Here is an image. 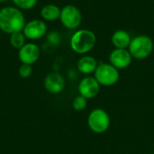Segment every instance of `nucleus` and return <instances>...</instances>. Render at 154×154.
<instances>
[{
  "label": "nucleus",
  "mask_w": 154,
  "mask_h": 154,
  "mask_svg": "<svg viewBox=\"0 0 154 154\" xmlns=\"http://www.w3.org/2000/svg\"><path fill=\"white\" fill-rule=\"evenodd\" d=\"M26 23L23 11L16 6H5L0 9V31L6 34L22 32Z\"/></svg>",
  "instance_id": "1"
},
{
  "label": "nucleus",
  "mask_w": 154,
  "mask_h": 154,
  "mask_svg": "<svg viewBox=\"0 0 154 154\" xmlns=\"http://www.w3.org/2000/svg\"><path fill=\"white\" fill-rule=\"evenodd\" d=\"M96 42V34L88 29H80L76 31L69 41L71 50L78 54H86L89 52L95 47Z\"/></svg>",
  "instance_id": "2"
},
{
  "label": "nucleus",
  "mask_w": 154,
  "mask_h": 154,
  "mask_svg": "<svg viewBox=\"0 0 154 154\" xmlns=\"http://www.w3.org/2000/svg\"><path fill=\"white\" fill-rule=\"evenodd\" d=\"M153 42L151 37L141 34L134 37L128 47L132 57L136 60H144L148 58L153 51Z\"/></svg>",
  "instance_id": "3"
},
{
  "label": "nucleus",
  "mask_w": 154,
  "mask_h": 154,
  "mask_svg": "<svg viewBox=\"0 0 154 154\" xmlns=\"http://www.w3.org/2000/svg\"><path fill=\"white\" fill-rule=\"evenodd\" d=\"M110 116L108 113L102 108L93 109L88 116V128L97 134L106 133L110 126Z\"/></svg>",
  "instance_id": "4"
},
{
  "label": "nucleus",
  "mask_w": 154,
  "mask_h": 154,
  "mask_svg": "<svg viewBox=\"0 0 154 154\" xmlns=\"http://www.w3.org/2000/svg\"><path fill=\"white\" fill-rule=\"evenodd\" d=\"M94 77L104 87H111L116 85L120 78L119 70L110 63H100L94 72Z\"/></svg>",
  "instance_id": "5"
},
{
  "label": "nucleus",
  "mask_w": 154,
  "mask_h": 154,
  "mask_svg": "<svg viewBox=\"0 0 154 154\" xmlns=\"http://www.w3.org/2000/svg\"><path fill=\"white\" fill-rule=\"evenodd\" d=\"M60 20L65 28L75 30L81 24L82 14L77 6L73 5H67L61 8Z\"/></svg>",
  "instance_id": "6"
},
{
  "label": "nucleus",
  "mask_w": 154,
  "mask_h": 154,
  "mask_svg": "<svg viewBox=\"0 0 154 154\" xmlns=\"http://www.w3.org/2000/svg\"><path fill=\"white\" fill-rule=\"evenodd\" d=\"M22 32L27 40L37 41L47 34L48 27L42 19H32L26 22Z\"/></svg>",
  "instance_id": "7"
},
{
  "label": "nucleus",
  "mask_w": 154,
  "mask_h": 154,
  "mask_svg": "<svg viewBox=\"0 0 154 154\" xmlns=\"http://www.w3.org/2000/svg\"><path fill=\"white\" fill-rule=\"evenodd\" d=\"M41 56V49L34 42H26L18 50V59L23 64L32 65L38 61Z\"/></svg>",
  "instance_id": "8"
},
{
  "label": "nucleus",
  "mask_w": 154,
  "mask_h": 154,
  "mask_svg": "<svg viewBox=\"0 0 154 154\" xmlns=\"http://www.w3.org/2000/svg\"><path fill=\"white\" fill-rule=\"evenodd\" d=\"M100 84L92 76H87L83 78L79 83V93L80 96L87 99H92L96 97L100 91Z\"/></svg>",
  "instance_id": "9"
},
{
  "label": "nucleus",
  "mask_w": 154,
  "mask_h": 154,
  "mask_svg": "<svg viewBox=\"0 0 154 154\" xmlns=\"http://www.w3.org/2000/svg\"><path fill=\"white\" fill-rule=\"evenodd\" d=\"M133 60V57L127 49H115L109 55V63L115 68L124 69L128 68Z\"/></svg>",
  "instance_id": "10"
},
{
  "label": "nucleus",
  "mask_w": 154,
  "mask_h": 154,
  "mask_svg": "<svg viewBox=\"0 0 154 154\" xmlns=\"http://www.w3.org/2000/svg\"><path fill=\"white\" fill-rule=\"evenodd\" d=\"M43 85L49 93L56 95L61 93L64 90L66 82L62 75L58 72H51L45 77Z\"/></svg>",
  "instance_id": "11"
},
{
  "label": "nucleus",
  "mask_w": 154,
  "mask_h": 154,
  "mask_svg": "<svg viewBox=\"0 0 154 154\" xmlns=\"http://www.w3.org/2000/svg\"><path fill=\"white\" fill-rule=\"evenodd\" d=\"M97 66H98V63L97 60L94 57L88 56V55H85L79 58L77 63V68L79 71L85 75H89V74L94 73Z\"/></svg>",
  "instance_id": "12"
},
{
  "label": "nucleus",
  "mask_w": 154,
  "mask_h": 154,
  "mask_svg": "<svg viewBox=\"0 0 154 154\" xmlns=\"http://www.w3.org/2000/svg\"><path fill=\"white\" fill-rule=\"evenodd\" d=\"M61 9L54 4L44 5L40 11L41 17L43 21L46 22H54L60 19Z\"/></svg>",
  "instance_id": "13"
},
{
  "label": "nucleus",
  "mask_w": 154,
  "mask_h": 154,
  "mask_svg": "<svg viewBox=\"0 0 154 154\" xmlns=\"http://www.w3.org/2000/svg\"><path fill=\"white\" fill-rule=\"evenodd\" d=\"M113 45L116 49H127L130 45V42L132 41V38L125 30H117L116 31L111 38Z\"/></svg>",
  "instance_id": "14"
},
{
  "label": "nucleus",
  "mask_w": 154,
  "mask_h": 154,
  "mask_svg": "<svg viewBox=\"0 0 154 154\" xmlns=\"http://www.w3.org/2000/svg\"><path fill=\"white\" fill-rule=\"evenodd\" d=\"M26 40L27 39L25 38L23 32H17L12 33L10 34V37H9V42L11 46L17 50L21 49L26 43Z\"/></svg>",
  "instance_id": "15"
},
{
  "label": "nucleus",
  "mask_w": 154,
  "mask_h": 154,
  "mask_svg": "<svg viewBox=\"0 0 154 154\" xmlns=\"http://www.w3.org/2000/svg\"><path fill=\"white\" fill-rule=\"evenodd\" d=\"M14 6L23 10H31L37 5L38 0H12Z\"/></svg>",
  "instance_id": "16"
},
{
  "label": "nucleus",
  "mask_w": 154,
  "mask_h": 154,
  "mask_svg": "<svg viewBox=\"0 0 154 154\" xmlns=\"http://www.w3.org/2000/svg\"><path fill=\"white\" fill-rule=\"evenodd\" d=\"M72 107L75 111H83L86 109L87 106H88V99L80 95L75 97L72 100Z\"/></svg>",
  "instance_id": "17"
},
{
  "label": "nucleus",
  "mask_w": 154,
  "mask_h": 154,
  "mask_svg": "<svg viewBox=\"0 0 154 154\" xmlns=\"http://www.w3.org/2000/svg\"><path fill=\"white\" fill-rule=\"evenodd\" d=\"M18 74L23 79H28L32 74V67L29 64H23L18 69Z\"/></svg>",
  "instance_id": "18"
},
{
  "label": "nucleus",
  "mask_w": 154,
  "mask_h": 154,
  "mask_svg": "<svg viewBox=\"0 0 154 154\" xmlns=\"http://www.w3.org/2000/svg\"><path fill=\"white\" fill-rule=\"evenodd\" d=\"M47 35V40L51 44H58L60 42V36H59V33L56 32H51L49 33L46 34Z\"/></svg>",
  "instance_id": "19"
},
{
  "label": "nucleus",
  "mask_w": 154,
  "mask_h": 154,
  "mask_svg": "<svg viewBox=\"0 0 154 154\" xmlns=\"http://www.w3.org/2000/svg\"><path fill=\"white\" fill-rule=\"evenodd\" d=\"M6 1H8V0H0V3H5Z\"/></svg>",
  "instance_id": "20"
},
{
  "label": "nucleus",
  "mask_w": 154,
  "mask_h": 154,
  "mask_svg": "<svg viewBox=\"0 0 154 154\" xmlns=\"http://www.w3.org/2000/svg\"><path fill=\"white\" fill-rule=\"evenodd\" d=\"M151 154H154V153H151Z\"/></svg>",
  "instance_id": "21"
}]
</instances>
